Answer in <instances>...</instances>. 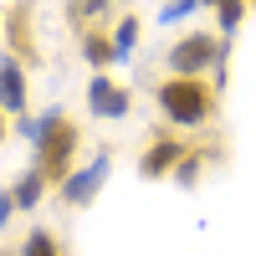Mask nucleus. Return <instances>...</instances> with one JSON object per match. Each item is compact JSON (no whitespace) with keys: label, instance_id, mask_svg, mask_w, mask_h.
I'll use <instances>...</instances> for the list:
<instances>
[{"label":"nucleus","instance_id":"nucleus-1","mask_svg":"<svg viewBox=\"0 0 256 256\" xmlns=\"http://www.w3.org/2000/svg\"><path fill=\"white\" fill-rule=\"evenodd\" d=\"M16 128H20V138L36 144V169L52 184H62V180L72 174V154H77V144H82V128L62 113V108L41 113V118H16Z\"/></svg>","mask_w":256,"mask_h":256},{"label":"nucleus","instance_id":"nucleus-2","mask_svg":"<svg viewBox=\"0 0 256 256\" xmlns=\"http://www.w3.org/2000/svg\"><path fill=\"white\" fill-rule=\"evenodd\" d=\"M154 98H159V113L169 118V128H205L216 118V88L205 77H174L169 72L154 88Z\"/></svg>","mask_w":256,"mask_h":256},{"label":"nucleus","instance_id":"nucleus-3","mask_svg":"<svg viewBox=\"0 0 256 256\" xmlns=\"http://www.w3.org/2000/svg\"><path fill=\"white\" fill-rule=\"evenodd\" d=\"M210 67H226V41L220 31H190L169 46V72L174 77H200Z\"/></svg>","mask_w":256,"mask_h":256},{"label":"nucleus","instance_id":"nucleus-4","mask_svg":"<svg viewBox=\"0 0 256 256\" xmlns=\"http://www.w3.org/2000/svg\"><path fill=\"white\" fill-rule=\"evenodd\" d=\"M108 169H113V154H108V148H98V154L82 164V169H72V174L56 184V195L67 200V205H77V210H82V205H92V195L108 184Z\"/></svg>","mask_w":256,"mask_h":256},{"label":"nucleus","instance_id":"nucleus-5","mask_svg":"<svg viewBox=\"0 0 256 256\" xmlns=\"http://www.w3.org/2000/svg\"><path fill=\"white\" fill-rule=\"evenodd\" d=\"M88 108H92L98 118L118 123V118H128L134 98H128V88H123V82H113L108 72H92V82H88Z\"/></svg>","mask_w":256,"mask_h":256},{"label":"nucleus","instance_id":"nucleus-6","mask_svg":"<svg viewBox=\"0 0 256 256\" xmlns=\"http://www.w3.org/2000/svg\"><path fill=\"white\" fill-rule=\"evenodd\" d=\"M180 159H184L180 134H154V144H148L144 159H138V174H144V180H164V174H174Z\"/></svg>","mask_w":256,"mask_h":256},{"label":"nucleus","instance_id":"nucleus-7","mask_svg":"<svg viewBox=\"0 0 256 256\" xmlns=\"http://www.w3.org/2000/svg\"><path fill=\"white\" fill-rule=\"evenodd\" d=\"M0 108L10 118H26V62L16 52L0 56Z\"/></svg>","mask_w":256,"mask_h":256},{"label":"nucleus","instance_id":"nucleus-8","mask_svg":"<svg viewBox=\"0 0 256 256\" xmlns=\"http://www.w3.org/2000/svg\"><path fill=\"white\" fill-rule=\"evenodd\" d=\"M46 184H52V180H46V174H41V169L31 164L26 174L16 180V190H10V200H16V210H36V205H41V195H46Z\"/></svg>","mask_w":256,"mask_h":256},{"label":"nucleus","instance_id":"nucleus-9","mask_svg":"<svg viewBox=\"0 0 256 256\" xmlns=\"http://www.w3.org/2000/svg\"><path fill=\"white\" fill-rule=\"evenodd\" d=\"M6 36H10V46L20 52V62L36 56V46H31V6H16V10L6 16Z\"/></svg>","mask_w":256,"mask_h":256},{"label":"nucleus","instance_id":"nucleus-10","mask_svg":"<svg viewBox=\"0 0 256 256\" xmlns=\"http://www.w3.org/2000/svg\"><path fill=\"white\" fill-rule=\"evenodd\" d=\"M82 62H88L92 72H108L113 62H118V52H113V36H102V31H88V36H82Z\"/></svg>","mask_w":256,"mask_h":256},{"label":"nucleus","instance_id":"nucleus-11","mask_svg":"<svg viewBox=\"0 0 256 256\" xmlns=\"http://www.w3.org/2000/svg\"><path fill=\"white\" fill-rule=\"evenodd\" d=\"M16 256H67V251H62V241L52 236L46 226H31V230H26V241H20V251H16Z\"/></svg>","mask_w":256,"mask_h":256},{"label":"nucleus","instance_id":"nucleus-12","mask_svg":"<svg viewBox=\"0 0 256 256\" xmlns=\"http://www.w3.org/2000/svg\"><path fill=\"white\" fill-rule=\"evenodd\" d=\"M210 10H216V20H220V36H236V26L246 20V0H205Z\"/></svg>","mask_w":256,"mask_h":256},{"label":"nucleus","instance_id":"nucleus-13","mask_svg":"<svg viewBox=\"0 0 256 256\" xmlns=\"http://www.w3.org/2000/svg\"><path fill=\"white\" fill-rule=\"evenodd\" d=\"M134 41H138V16H123L118 31H113V52H118V62L134 56Z\"/></svg>","mask_w":256,"mask_h":256},{"label":"nucleus","instance_id":"nucleus-14","mask_svg":"<svg viewBox=\"0 0 256 256\" xmlns=\"http://www.w3.org/2000/svg\"><path fill=\"white\" fill-rule=\"evenodd\" d=\"M108 6H118V0H67V20H77V26H82L88 16H102Z\"/></svg>","mask_w":256,"mask_h":256},{"label":"nucleus","instance_id":"nucleus-15","mask_svg":"<svg viewBox=\"0 0 256 256\" xmlns=\"http://www.w3.org/2000/svg\"><path fill=\"white\" fill-rule=\"evenodd\" d=\"M205 159H210V154H184V159L174 164V180H180V184L190 190V184L200 180V169H205Z\"/></svg>","mask_w":256,"mask_h":256},{"label":"nucleus","instance_id":"nucleus-16","mask_svg":"<svg viewBox=\"0 0 256 256\" xmlns=\"http://www.w3.org/2000/svg\"><path fill=\"white\" fill-rule=\"evenodd\" d=\"M205 0H169L164 6V20H180V16H190V10H200Z\"/></svg>","mask_w":256,"mask_h":256},{"label":"nucleus","instance_id":"nucleus-17","mask_svg":"<svg viewBox=\"0 0 256 256\" xmlns=\"http://www.w3.org/2000/svg\"><path fill=\"white\" fill-rule=\"evenodd\" d=\"M10 210H16V200H10V190H6V195H0V226L10 220Z\"/></svg>","mask_w":256,"mask_h":256},{"label":"nucleus","instance_id":"nucleus-18","mask_svg":"<svg viewBox=\"0 0 256 256\" xmlns=\"http://www.w3.org/2000/svg\"><path fill=\"white\" fill-rule=\"evenodd\" d=\"M0 144H6V108H0Z\"/></svg>","mask_w":256,"mask_h":256},{"label":"nucleus","instance_id":"nucleus-19","mask_svg":"<svg viewBox=\"0 0 256 256\" xmlns=\"http://www.w3.org/2000/svg\"><path fill=\"white\" fill-rule=\"evenodd\" d=\"M246 6H256V0H246Z\"/></svg>","mask_w":256,"mask_h":256}]
</instances>
